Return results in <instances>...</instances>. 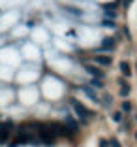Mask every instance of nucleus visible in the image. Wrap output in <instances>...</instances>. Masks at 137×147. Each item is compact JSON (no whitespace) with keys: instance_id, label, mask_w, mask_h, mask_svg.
<instances>
[{"instance_id":"obj_1","label":"nucleus","mask_w":137,"mask_h":147,"mask_svg":"<svg viewBox=\"0 0 137 147\" xmlns=\"http://www.w3.org/2000/svg\"><path fill=\"white\" fill-rule=\"evenodd\" d=\"M34 128L38 130V138H39V142H41L43 145H47V147L55 145L56 134L51 130V126H49V125H34Z\"/></svg>"},{"instance_id":"obj_2","label":"nucleus","mask_w":137,"mask_h":147,"mask_svg":"<svg viewBox=\"0 0 137 147\" xmlns=\"http://www.w3.org/2000/svg\"><path fill=\"white\" fill-rule=\"evenodd\" d=\"M70 104H72L73 111L77 113V117L81 119V123H83V125H88V117L92 115V113H90L88 109H86V108L81 104V102H79L77 98H70Z\"/></svg>"},{"instance_id":"obj_3","label":"nucleus","mask_w":137,"mask_h":147,"mask_svg":"<svg viewBox=\"0 0 137 147\" xmlns=\"http://www.w3.org/2000/svg\"><path fill=\"white\" fill-rule=\"evenodd\" d=\"M15 140L19 142V145H26V143H34L36 142V136L32 134L28 128H19L17 134H15Z\"/></svg>"},{"instance_id":"obj_4","label":"nucleus","mask_w":137,"mask_h":147,"mask_svg":"<svg viewBox=\"0 0 137 147\" xmlns=\"http://www.w3.org/2000/svg\"><path fill=\"white\" fill-rule=\"evenodd\" d=\"M11 132H13V123L11 121L0 123V143H8L9 138H11Z\"/></svg>"},{"instance_id":"obj_5","label":"nucleus","mask_w":137,"mask_h":147,"mask_svg":"<svg viewBox=\"0 0 137 147\" xmlns=\"http://www.w3.org/2000/svg\"><path fill=\"white\" fill-rule=\"evenodd\" d=\"M83 68H85L88 74H92L96 79H102V78H103V70L96 68V66H92V64H86V62H83Z\"/></svg>"},{"instance_id":"obj_6","label":"nucleus","mask_w":137,"mask_h":147,"mask_svg":"<svg viewBox=\"0 0 137 147\" xmlns=\"http://www.w3.org/2000/svg\"><path fill=\"white\" fill-rule=\"evenodd\" d=\"M94 62H96V64H98V66H103V68H107V66H111V57H109V55H96L94 57Z\"/></svg>"},{"instance_id":"obj_7","label":"nucleus","mask_w":137,"mask_h":147,"mask_svg":"<svg viewBox=\"0 0 137 147\" xmlns=\"http://www.w3.org/2000/svg\"><path fill=\"white\" fill-rule=\"evenodd\" d=\"M100 49L102 51H113L115 49V38H103L102 40V43H100Z\"/></svg>"},{"instance_id":"obj_8","label":"nucleus","mask_w":137,"mask_h":147,"mask_svg":"<svg viewBox=\"0 0 137 147\" xmlns=\"http://www.w3.org/2000/svg\"><path fill=\"white\" fill-rule=\"evenodd\" d=\"M83 92H85V94L88 96L92 102H100V96L96 94V91L92 89V87H86V85H85V87H83Z\"/></svg>"},{"instance_id":"obj_9","label":"nucleus","mask_w":137,"mask_h":147,"mask_svg":"<svg viewBox=\"0 0 137 147\" xmlns=\"http://www.w3.org/2000/svg\"><path fill=\"white\" fill-rule=\"evenodd\" d=\"M118 87H120V96H128L130 94V85L126 83V79L118 78Z\"/></svg>"},{"instance_id":"obj_10","label":"nucleus","mask_w":137,"mask_h":147,"mask_svg":"<svg viewBox=\"0 0 137 147\" xmlns=\"http://www.w3.org/2000/svg\"><path fill=\"white\" fill-rule=\"evenodd\" d=\"M118 66H120V72H122V76H124V78H130V76H132V68H130V64L126 61H122Z\"/></svg>"},{"instance_id":"obj_11","label":"nucleus","mask_w":137,"mask_h":147,"mask_svg":"<svg viewBox=\"0 0 137 147\" xmlns=\"http://www.w3.org/2000/svg\"><path fill=\"white\" fill-rule=\"evenodd\" d=\"M64 125L68 126V128L72 130V132H77V128H79L77 121H75V119H72V117H68V119H66V123H64Z\"/></svg>"},{"instance_id":"obj_12","label":"nucleus","mask_w":137,"mask_h":147,"mask_svg":"<svg viewBox=\"0 0 137 147\" xmlns=\"http://www.w3.org/2000/svg\"><path fill=\"white\" fill-rule=\"evenodd\" d=\"M122 111L130 113V111H132V104H130V102H122Z\"/></svg>"},{"instance_id":"obj_13","label":"nucleus","mask_w":137,"mask_h":147,"mask_svg":"<svg viewBox=\"0 0 137 147\" xmlns=\"http://www.w3.org/2000/svg\"><path fill=\"white\" fill-rule=\"evenodd\" d=\"M113 121L120 123V121H122V113H120V111H115V113H113Z\"/></svg>"},{"instance_id":"obj_14","label":"nucleus","mask_w":137,"mask_h":147,"mask_svg":"<svg viewBox=\"0 0 137 147\" xmlns=\"http://www.w3.org/2000/svg\"><path fill=\"white\" fill-rule=\"evenodd\" d=\"M6 145H8V147H19V142H17V140H9Z\"/></svg>"},{"instance_id":"obj_15","label":"nucleus","mask_w":137,"mask_h":147,"mask_svg":"<svg viewBox=\"0 0 137 147\" xmlns=\"http://www.w3.org/2000/svg\"><path fill=\"white\" fill-rule=\"evenodd\" d=\"M109 143H111L113 147H120V142H118V140H115V138H111V142H109Z\"/></svg>"},{"instance_id":"obj_16","label":"nucleus","mask_w":137,"mask_h":147,"mask_svg":"<svg viewBox=\"0 0 137 147\" xmlns=\"http://www.w3.org/2000/svg\"><path fill=\"white\" fill-rule=\"evenodd\" d=\"M98 147H107V142H105V140H100V142H98Z\"/></svg>"},{"instance_id":"obj_17","label":"nucleus","mask_w":137,"mask_h":147,"mask_svg":"<svg viewBox=\"0 0 137 147\" xmlns=\"http://www.w3.org/2000/svg\"><path fill=\"white\" fill-rule=\"evenodd\" d=\"M103 26H115V23L113 21H103Z\"/></svg>"},{"instance_id":"obj_18","label":"nucleus","mask_w":137,"mask_h":147,"mask_svg":"<svg viewBox=\"0 0 137 147\" xmlns=\"http://www.w3.org/2000/svg\"><path fill=\"white\" fill-rule=\"evenodd\" d=\"M132 2H133V0H122V6H126V8H128V6L132 4Z\"/></svg>"},{"instance_id":"obj_19","label":"nucleus","mask_w":137,"mask_h":147,"mask_svg":"<svg viewBox=\"0 0 137 147\" xmlns=\"http://www.w3.org/2000/svg\"><path fill=\"white\" fill-rule=\"evenodd\" d=\"M135 140H137V132H135Z\"/></svg>"}]
</instances>
